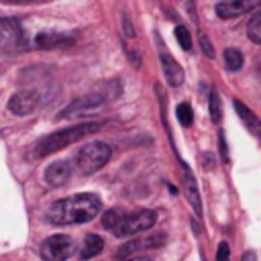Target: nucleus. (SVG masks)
Segmentation results:
<instances>
[{
  "mask_svg": "<svg viewBox=\"0 0 261 261\" xmlns=\"http://www.w3.org/2000/svg\"><path fill=\"white\" fill-rule=\"evenodd\" d=\"M175 114H177V120H179V124H181V126H190V124H192V120H194V112H192V106H190L188 102L177 104Z\"/></svg>",
  "mask_w": 261,
  "mask_h": 261,
  "instance_id": "6ab92c4d",
  "label": "nucleus"
},
{
  "mask_svg": "<svg viewBox=\"0 0 261 261\" xmlns=\"http://www.w3.org/2000/svg\"><path fill=\"white\" fill-rule=\"evenodd\" d=\"M102 249H104V241L98 237V234H88L86 237V241H84V245H82V251H80V259H92V257H96L98 253H102Z\"/></svg>",
  "mask_w": 261,
  "mask_h": 261,
  "instance_id": "dca6fc26",
  "label": "nucleus"
},
{
  "mask_svg": "<svg viewBox=\"0 0 261 261\" xmlns=\"http://www.w3.org/2000/svg\"><path fill=\"white\" fill-rule=\"evenodd\" d=\"M124 261H151V259H145V257H139V259H133V257H130V259H124Z\"/></svg>",
  "mask_w": 261,
  "mask_h": 261,
  "instance_id": "c85d7f7f",
  "label": "nucleus"
},
{
  "mask_svg": "<svg viewBox=\"0 0 261 261\" xmlns=\"http://www.w3.org/2000/svg\"><path fill=\"white\" fill-rule=\"evenodd\" d=\"M186 2V6H188V12L192 14V18H196V12H194V2L192 0H184Z\"/></svg>",
  "mask_w": 261,
  "mask_h": 261,
  "instance_id": "bb28decb",
  "label": "nucleus"
},
{
  "mask_svg": "<svg viewBox=\"0 0 261 261\" xmlns=\"http://www.w3.org/2000/svg\"><path fill=\"white\" fill-rule=\"evenodd\" d=\"M218 145H220V153H222V161L228 163V147L224 141V133H218Z\"/></svg>",
  "mask_w": 261,
  "mask_h": 261,
  "instance_id": "b1692460",
  "label": "nucleus"
},
{
  "mask_svg": "<svg viewBox=\"0 0 261 261\" xmlns=\"http://www.w3.org/2000/svg\"><path fill=\"white\" fill-rule=\"evenodd\" d=\"M204 161H206V163H204V167H206V169H212V167H214V157H212L210 153H206V155H204Z\"/></svg>",
  "mask_w": 261,
  "mask_h": 261,
  "instance_id": "393cba45",
  "label": "nucleus"
},
{
  "mask_svg": "<svg viewBox=\"0 0 261 261\" xmlns=\"http://www.w3.org/2000/svg\"><path fill=\"white\" fill-rule=\"evenodd\" d=\"M216 261H230V249H228V245H226V243H220V245H218Z\"/></svg>",
  "mask_w": 261,
  "mask_h": 261,
  "instance_id": "4be33fe9",
  "label": "nucleus"
},
{
  "mask_svg": "<svg viewBox=\"0 0 261 261\" xmlns=\"http://www.w3.org/2000/svg\"><path fill=\"white\" fill-rule=\"evenodd\" d=\"M22 47V31L16 20L0 18V57Z\"/></svg>",
  "mask_w": 261,
  "mask_h": 261,
  "instance_id": "0eeeda50",
  "label": "nucleus"
},
{
  "mask_svg": "<svg viewBox=\"0 0 261 261\" xmlns=\"http://www.w3.org/2000/svg\"><path fill=\"white\" fill-rule=\"evenodd\" d=\"M108 102V96L102 94V92H92V94H86L82 98H75L69 106H65L57 118H73V116H82V114H88V112H94L98 108H102L104 104Z\"/></svg>",
  "mask_w": 261,
  "mask_h": 261,
  "instance_id": "423d86ee",
  "label": "nucleus"
},
{
  "mask_svg": "<svg viewBox=\"0 0 261 261\" xmlns=\"http://www.w3.org/2000/svg\"><path fill=\"white\" fill-rule=\"evenodd\" d=\"M179 163H181V161H179ZM181 171H184V192H186V198H188V202L192 204L194 212L200 216V214H202V202H200L198 184H196V179H194V175H192V171L188 169L186 163H181Z\"/></svg>",
  "mask_w": 261,
  "mask_h": 261,
  "instance_id": "ddd939ff",
  "label": "nucleus"
},
{
  "mask_svg": "<svg viewBox=\"0 0 261 261\" xmlns=\"http://www.w3.org/2000/svg\"><path fill=\"white\" fill-rule=\"evenodd\" d=\"M39 253L45 261H65L73 253V241L67 234H51L41 243Z\"/></svg>",
  "mask_w": 261,
  "mask_h": 261,
  "instance_id": "39448f33",
  "label": "nucleus"
},
{
  "mask_svg": "<svg viewBox=\"0 0 261 261\" xmlns=\"http://www.w3.org/2000/svg\"><path fill=\"white\" fill-rule=\"evenodd\" d=\"M124 31H126V37H135V31H133V24L128 22V18L124 16Z\"/></svg>",
  "mask_w": 261,
  "mask_h": 261,
  "instance_id": "a878e982",
  "label": "nucleus"
},
{
  "mask_svg": "<svg viewBox=\"0 0 261 261\" xmlns=\"http://www.w3.org/2000/svg\"><path fill=\"white\" fill-rule=\"evenodd\" d=\"M175 39H177V43L181 45V49H186V51L192 49V37H190V33H188L186 27H181V24L175 27Z\"/></svg>",
  "mask_w": 261,
  "mask_h": 261,
  "instance_id": "412c9836",
  "label": "nucleus"
},
{
  "mask_svg": "<svg viewBox=\"0 0 261 261\" xmlns=\"http://www.w3.org/2000/svg\"><path fill=\"white\" fill-rule=\"evenodd\" d=\"M259 8H261V0H220L216 4V14L220 18H237Z\"/></svg>",
  "mask_w": 261,
  "mask_h": 261,
  "instance_id": "1a4fd4ad",
  "label": "nucleus"
},
{
  "mask_svg": "<svg viewBox=\"0 0 261 261\" xmlns=\"http://www.w3.org/2000/svg\"><path fill=\"white\" fill-rule=\"evenodd\" d=\"M200 45H202V51L208 57H214V49H212V45H210V41H208V37L204 33H200Z\"/></svg>",
  "mask_w": 261,
  "mask_h": 261,
  "instance_id": "5701e85b",
  "label": "nucleus"
},
{
  "mask_svg": "<svg viewBox=\"0 0 261 261\" xmlns=\"http://www.w3.org/2000/svg\"><path fill=\"white\" fill-rule=\"evenodd\" d=\"M157 222V212L155 210H135L124 214L122 210H108L102 216V226L112 230L116 237H130L141 230L151 228Z\"/></svg>",
  "mask_w": 261,
  "mask_h": 261,
  "instance_id": "7ed1b4c3",
  "label": "nucleus"
},
{
  "mask_svg": "<svg viewBox=\"0 0 261 261\" xmlns=\"http://www.w3.org/2000/svg\"><path fill=\"white\" fill-rule=\"evenodd\" d=\"M73 39L67 35H57V33H41L35 39V45L41 49H55V47H67L71 45Z\"/></svg>",
  "mask_w": 261,
  "mask_h": 261,
  "instance_id": "2eb2a0df",
  "label": "nucleus"
},
{
  "mask_svg": "<svg viewBox=\"0 0 261 261\" xmlns=\"http://www.w3.org/2000/svg\"><path fill=\"white\" fill-rule=\"evenodd\" d=\"M159 59H161V67H163V73H165L167 84L171 88H179L184 84V69H181V65L167 51H161L159 53Z\"/></svg>",
  "mask_w": 261,
  "mask_h": 261,
  "instance_id": "9b49d317",
  "label": "nucleus"
},
{
  "mask_svg": "<svg viewBox=\"0 0 261 261\" xmlns=\"http://www.w3.org/2000/svg\"><path fill=\"white\" fill-rule=\"evenodd\" d=\"M71 177V163L69 161H55L45 169V181L53 188L63 186Z\"/></svg>",
  "mask_w": 261,
  "mask_h": 261,
  "instance_id": "f8f14e48",
  "label": "nucleus"
},
{
  "mask_svg": "<svg viewBox=\"0 0 261 261\" xmlns=\"http://www.w3.org/2000/svg\"><path fill=\"white\" fill-rule=\"evenodd\" d=\"M163 243H165V234H151V237H143V239H133V241L124 243L122 247H118L116 259H120V261L130 259L133 255H139V253L149 251V249H157Z\"/></svg>",
  "mask_w": 261,
  "mask_h": 261,
  "instance_id": "6e6552de",
  "label": "nucleus"
},
{
  "mask_svg": "<svg viewBox=\"0 0 261 261\" xmlns=\"http://www.w3.org/2000/svg\"><path fill=\"white\" fill-rule=\"evenodd\" d=\"M100 122H82V124H75V126H69V128H61V130H55V133H49L45 135L43 139H39L33 147V157L35 159H41V157H47L51 153H57L61 151L63 147L67 145H73L77 141H82L84 137L100 130Z\"/></svg>",
  "mask_w": 261,
  "mask_h": 261,
  "instance_id": "f03ea898",
  "label": "nucleus"
},
{
  "mask_svg": "<svg viewBox=\"0 0 261 261\" xmlns=\"http://www.w3.org/2000/svg\"><path fill=\"white\" fill-rule=\"evenodd\" d=\"M102 202L94 194H75L49 206L47 218L53 224H82L98 216Z\"/></svg>",
  "mask_w": 261,
  "mask_h": 261,
  "instance_id": "f257e3e1",
  "label": "nucleus"
},
{
  "mask_svg": "<svg viewBox=\"0 0 261 261\" xmlns=\"http://www.w3.org/2000/svg\"><path fill=\"white\" fill-rule=\"evenodd\" d=\"M110 155H112V149L106 143H90L75 153V165L84 175H90L102 169L108 163Z\"/></svg>",
  "mask_w": 261,
  "mask_h": 261,
  "instance_id": "20e7f679",
  "label": "nucleus"
},
{
  "mask_svg": "<svg viewBox=\"0 0 261 261\" xmlns=\"http://www.w3.org/2000/svg\"><path fill=\"white\" fill-rule=\"evenodd\" d=\"M220 116H222V106H220V96L216 90L210 92V118L212 122H220Z\"/></svg>",
  "mask_w": 261,
  "mask_h": 261,
  "instance_id": "aec40b11",
  "label": "nucleus"
},
{
  "mask_svg": "<svg viewBox=\"0 0 261 261\" xmlns=\"http://www.w3.org/2000/svg\"><path fill=\"white\" fill-rule=\"evenodd\" d=\"M241 261H255V253L253 251H245V255H243Z\"/></svg>",
  "mask_w": 261,
  "mask_h": 261,
  "instance_id": "cd10ccee",
  "label": "nucleus"
},
{
  "mask_svg": "<svg viewBox=\"0 0 261 261\" xmlns=\"http://www.w3.org/2000/svg\"><path fill=\"white\" fill-rule=\"evenodd\" d=\"M39 106V92L35 90H20L8 100V110L16 116H27Z\"/></svg>",
  "mask_w": 261,
  "mask_h": 261,
  "instance_id": "9d476101",
  "label": "nucleus"
},
{
  "mask_svg": "<svg viewBox=\"0 0 261 261\" xmlns=\"http://www.w3.org/2000/svg\"><path fill=\"white\" fill-rule=\"evenodd\" d=\"M247 37L253 43H261V8L253 14V18L247 24Z\"/></svg>",
  "mask_w": 261,
  "mask_h": 261,
  "instance_id": "a211bd4d",
  "label": "nucleus"
},
{
  "mask_svg": "<svg viewBox=\"0 0 261 261\" xmlns=\"http://www.w3.org/2000/svg\"><path fill=\"white\" fill-rule=\"evenodd\" d=\"M232 106H234V110H237V114H239V118L245 122V126L257 137V139H261V120H259V116L255 114V112H251L241 100H234L232 102Z\"/></svg>",
  "mask_w": 261,
  "mask_h": 261,
  "instance_id": "4468645a",
  "label": "nucleus"
},
{
  "mask_svg": "<svg viewBox=\"0 0 261 261\" xmlns=\"http://www.w3.org/2000/svg\"><path fill=\"white\" fill-rule=\"evenodd\" d=\"M222 57H224V65H226L228 71H239V69L243 67V61H245V59H243V53H241L239 49L228 47V49H224Z\"/></svg>",
  "mask_w": 261,
  "mask_h": 261,
  "instance_id": "f3484780",
  "label": "nucleus"
}]
</instances>
